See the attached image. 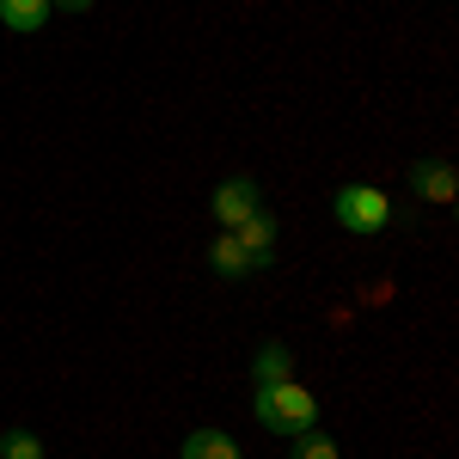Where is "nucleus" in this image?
Listing matches in <instances>:
<instances>
[{
  "label": "nucleus",
  "mask_w": 459,
  "mask_h": 459,
  "mask_svg": "<svg viewBox=\"0 0 459 459\" xmlns=\"http://www.w3.org/2000/svg\"><path fill=\"white\" fill-rule=\"evenodd\" d=\"M251 417L270 429V435H307V429H318V398L313 386H300L294 374L288 380H270V386H257L251 392Z\"/></svg>",
  "instance_id": "1"
},
{
  "label": "nucleus",
  "mask_w": 459,
  "mask_h": 459,
  "mask_svg": "<svg viewBox=\"0 0 459 459\" xmlns=\"http://www.w3.org/2000/svg\"><path fill=\"white\" fill-rule=\"evenodd\" d=\"M331 221L343 227V233H380L392 221V203L380 184H343L337 196H331Z\"/></svg>",
  "instance_id": "2"
},
{
  "label": "nucleus",
  "mask_w": 459,
  "mask_h": 459,
  "mask_svg": "<svg viewBox=\"0 0 459 459\" xmlns=\"http://www.w3.org/2000/svg\"><path fill=\"white\" fill-rule=\"evenodd\" d=\"M209 209H214V221H221V233H233L239 221H251V214L264 209V190H257V178H251V172H233L227 184H214Z\"/></svg>",
  "instance_id": "3"
},
{
  "label": "nucleus",
  "mask_w": 459,
  "mask_h": 459,
  "mask_svg": "<svg viewBox=\"0 0 459 459\" xmlns=\"http://www.w3.org/2000/svg\"><path fill=\"white\" fill-rule=\"evenodd\" d=\"M233 239L251 251V264H257V270H270V257H276V214L257 209L251 221H239V227H233Z\"/></svg>",
  "instance_id": "4"
},
{
  "label": "nucleus",
  "mask_w": 459,
  "mask_h": 459,
  "mask_svg": "<svg viewBox=\"0 0 459 459\" xmlns=\"http://www.w3.org/2000/svg\"><path fill=\"white\" fill-rule=\"evenodd\" d=\"M411 184H417V196H429V203H454L459 196V178L447 160H417L411 166Z\"/></svg>",
  "instance_id": "5"
},
{
  "label": "nucleus",
  "mask_w": 459,
  "mask_h": 459,
  "mask_svg": "<svg viewBox=\"0 0 459 459\" xmlns=\"http://www.w3.org/2000/svg\"><path fill=\"white\" fill-rule=\"evenodd\" d=\"M178 459H246V454H239V441H233L227 429H190L184 447H178Z\"/></svg>",
  "instance_id": "6"
},
{
  "label": "nucleus",
  "mask_w": 459,
  "mask_h": 459,
  "mask_svg": "<svg viewBox=\"0 0 459 459\" xmlns=\"http://www.w3.org/2000/svg\"><path fill=\"white\" fill-rule=\"evenodd\" d=\"M49 0H0V25L6 31H19V37H37L43 25H49Z\"/></svg>",
  "instance_id": "7"
},
{
  "label": "nucleus",
  "mask_w": 459,
  "mask_h": 459,
  "mask_svg": "<svg viewBox=\"0 0 459 459\" xmlns=\"http://www.w3.org/2000/svg\"><path fill=\"white\" fill-rule=\"evenodd\" d=\"M209 264H214V276H227V282H239V276H257V264H251V251L233 239V233H221L209 246Z\"/></svg>",
  "instance_id": "8"
},
{
  "label": "nucleus",
  "mask_w": 459,
  "mask_h": 459,
  "mask_svg": "<svg viewBox=\"0 0 459 459\" xmlns=\"http://www.w3.org/2000/svg\"><path fill=\"white\" fill-rule=\"evenodd\" d=\"M288 374H294V350H288V343H264V350L251 355V380H257V386L288 380Z\"/></svg>",
  "instance_id": "9"
},
{
  "label": "nucleus",
  "mask_w": 459,
  "mask_h": 459,
  "mask_svg": "<svg viewBox=\"0 0 459 459\" xmlns=\"http://www.w3.org/2000/svg\"><path fill=\"white\" fill-rule=\"evenodd\" d=\"M288 459H343V454H337V441H331L325 429H307V435H294Z\"/></svg>",
  "instance_id": "10"
},
{
  "label": "nucleus",
  "mask_w": 459,
  "mask_h": 459,
  "mask_svg": "<svg viewBox=\"0 0 459 459\" xmlns=\"http://www.w3.org/2000/svg\"><path fill=\"white\" fill-rule=\"evenodd\" d=\"M0 459H43V441H37L31 429H6L0 435Z\"/></svg>",
  "instance_id": "11"
},
{
  "label": "nucleus",
  "mask_w": 459,
  "mask_h": 459,
  "mask_svg": "<svg viewBox=\"0 0 459 459\" xmlns=\"http://www.w3.org/2000/svg\"><path fill=\"white\" fill-rule=\"evenodd\" d=\"M49 6H68V13H86L92 0H49Z\"/></svg>",
  "instance_id": "12"
}]
</instances>
